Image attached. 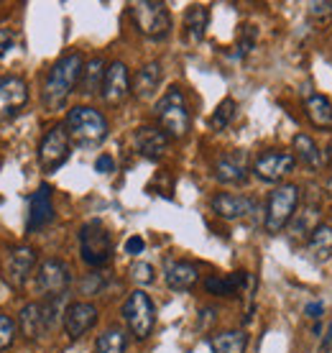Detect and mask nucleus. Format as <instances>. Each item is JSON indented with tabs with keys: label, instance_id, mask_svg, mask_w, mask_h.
<instances>
[{
	"label": "nucleus",
	"instance_id": "obj_31",
	"mask_svg": "<svg viewBox=\"0 0 332 353\" xmlns=\"http://www.w3.org/2000/svg\"><path fill=\"white\" fill-rule=\"evenodd\" d=\"M236 113H238V103L233 100V97H225V100H222V103H220V105L215 108L210 125L215 128V131H225L227 125L233 123Z\"/></svg>",
	"mask_w": 332,
	"mask_h": 353
},
{
	"label": "nucleus",
	"instance_id": "obj_21",
	"mask_svg": "<svg viewBox=\"0 0 332 353\" xmlns=\"http://www.w3.org/2000/svg\"><path fill=\"white\" fill-rule=\"evenodd\" d=\"M161 77H164V72H161V64L158 62L143 64V67L136 72V77H133L131 92L138 97V100H151V97L156 95L158 85H161Z\"/></svg>",
	"mask_w": 332,
	"mask_h": 353
},
{
	"label": "nucleus",
	"instance_id": "obj_17",
	"mask_svg": "<svg viewBox=\"0 0 332 353\" xmlns=\"http://www.w3.org/2000/svg\"><path fill=\"white\" fill-rule=\"evenodd\" d=\"M54 218V203H52V187L41 185L31 194L28 200V218H26V228L28 233H36L44 225H49Z\"/></svg>",
	"mask_w": 332,
	"mask_h": 353
},
{
	"label": "nucleus",
	"instance_id": "obj_7",
	"mask_svg": "<svg viewBox=\"0 0 332 353\" xmlns=\"http://www.w3.org/2000/svg\"><path fill=\"white\" fill-rule=\"evenodd\" d=\"M123 320L131 330V336L146 341L156 327V305L143 290L131 292L128 300L123 302Z\"/></svg>",
	"mask_w": 332,
	"mask_h": 353
},
{
	"label": "nucleus",
	"instance_id": "obj_5",
	"mask_svg": "<svg viewBox=\"0 0 332 353\" xmlns=\"http://www.w3.org/2000/svg\"><path fill=\"white\" fill-rule=\"evenodd\" d=\"M131 18L136 28L146 39H154V41H161L169 36L172 31V16H169V8L161 0H138V3H131Z\"/></svg>",
	"mask_w": 332,
	"mask_h": 353
},
{
	"label": "nucleus",
	"instance_id": "obj_18",
	"mask_svg": "<svg viewBox=\"0 0 332 353\" xmlns=\"http://www.w3.org/2000/svg\"><path fill=\"white\" fill-rule=\"evenodd\" d=\"M212 210L222 221H240L248 212L256 210V200L236 192H220L212 197Z\"/></svg>",
	"mask_w": 332,
	"mask_h": 353
},
{
	"label": "nucleus",
	"instance_id": "obj_32",
	"mask_svg": "<svg viewBox=\"0 0 332 353\" xmlns=\"http://www.w3.org/2000/svg\"><path fill=\"white\" fill-rule=\"evenodd\" d=\"M18 333V323L10 315H0V353L8 351Z\"/></svg>",
	"mask_w": 332,
	"mask_h": 353
},
{
	"label": "nucleus",
	"instance_id": "obj_2",
	"mask_svg": "<svg viewBox=\"0 0 332 353\" xmlns=\"http://www.w3.org/2000/svg\"><path fill=\"white\" fill-rule=\"evenodd\" d=\"M64 128L70 133V139L74 146L79 149H95L107 139V118L100 110L90 105H77L72 108L67 121H64Z\"/></svg>",
	"mask_w": 332,
	"mask_h": 353
},
{
	"label": "nucleus",
	"instance_id": "obj_22",
	"mask_svg": "<svg viewBox=\"0 0 332 353\" xmlns=\"http://www.w3.org/2000/svg\"><path fill=\"white\" fill-rule=\"evenodd\" d=\"M164 279L174 292H187L197 284L200 272H197V266L189 264V261H172V264L166 266Z\"/></svg>",
	"mask_w": 332,
	"mask_h": 353
},
{
	"label": "nucleus",
	"instance_id": "obj_38",
	"mask_svg": "<svg viewBox=\"0 0 332 353\" xmlns=\"http://www.w3.org/2000/svg\"><path fill=\"white\" fill-rule=\"evenodd\" d=\"M309 13L315 18H324L332 13V3L330 0H322V3H309Z\"/></svg>",
	"mask_w": 332,
	"mask_h": 353
},
{
	"label": "nucleus",
	"instance_id": "obj_15",
	"mask_svg": "<svg viewBox=\"0 0 332 353\" xmlns=\"http://www.w3.org/2000/svg\"><path fill=\"white\" fill-rule=\"evenodd\" d=\"M97 323V307L92 302H72L64 310V333L70 341H79Z\"/></svg>",
	"mask_w": 332,
	"mask_h": 353
},
{
	"label": "nucleus",
	"instance_id": "obj_35",
	"mask_svg": "<svg viewBox=\"0 0 332 353\" xmlns=\"http://www.w3.org/2000/svg\"><path fill=\"white\" fill-rule=\"evenodd\" d=\"M13 44H16V36H13V31L6 26H0V57H6V54L13 49Z\"/></svg>",
	"mask_w": 332,
	"mask_h": 353
},
{
	"label": "nucleus",
	"instance_id": "obj_39",
	"mask_svg": "<svg viewBox=\"0 0 332 353\" xmlns=\"http://www.w3.org/2000/svg\"><path fill=\"white\" fill-rule=\"evenodd\" d=\"M100 290V274H90L87 279L82 282V294H92Z\"/></svg>",
	"mask_w": 332,
	"mask_h": 353
},
{
	"label": "nucleus",
	"instance_id": "obj_19",
	"mask_svg": "<svg viewBox=\"0 0 332 353\" xmlns=\"http://www.w3.org/2000/svg\"><path fill=\"white\" fill-rule=\"evenodd\" d=\"M169 136H166L161 128L156 125H141L138 131L133 133V143H136V151H138L141 157H146V159L156 161L161 159L169 149Z\"/></svg>",
	"mask_w": 332,
	"mask_h": 353
},
{
	"label": "nucleus",
	"instance_id": "obj_40",
	"mask_svg": "<svg viewBox=\"0 0 332 353\" xmlns=\"http://www.w3.org/2000/svg\"><path fill=\"white\" fill-rule=\"evenodd\" d=\"M307 318H312V320H317V318H322V312H324V305L322 302H309L307 305Z\"/></svg>",
	"mask_w": 332,
	"mask_h": 353
},
{
	"label": "nucleus",
	"instance_id": "obj_41",
	"mask_svg": "<svg viewBox=\"0 0 332 353\" xmlns=\"http://www.w3.org/2000/svg\"><path fill=\"white\" fill-rule=\"evenodd\" d=\"M317 353H332V323L327 325V330H324L322 343H320V351Z\"/></svg>",
	"mask_w": 332,
	"mask_h": 353
},
{
	"label": "nucleus",
	"instance_id": "obj_27",
	"mask_svg": "<svg viewBox=\"0 0 332 353\" xmlns=\"http://www.w3.org/2000/svg\"><path fill=\"white\" fill-rule=\"evenodd\" d=\"M294 149H297L299 161H304L309 169H322L324 167V154L307 133H297L294 136Z\"/></svg>",
	"mask_w": 332,
	"mask_h": 353
},
{
	"label": "nucleus",
	"instance_id": "obj_33",
	"mask_svg": "<svg viewBox=\"0 0 332 353\" xmlns=\"http://www.w3.org/2000/svg\"><path fill=\"white\" fill-rule=\"evenodd\" d=\"M256 39H258V31H256V26H248V23H245V26L240 28V39H238V52H236L238 59H243L245 54L253 49Z\"/></svg>",
	"mask_w": 332,
	"mask_h": 353
},
{
	"label": "nucleus",
	"instance_id": "obj_13",
	"mask_svg": "<svg viewBox=\"0 0 332 353\" xmlns=\"http://www.w3.org/2000/svg\"><path fill=\"white\" fill-rule=\"evenodd\" d=\"M28 103V85L16 74L0 77V121L16 118Z\"/></svg>",
	"mask_w": 332,
	"mask_h": 353
},
{
	"label": "nucleus",
	"instance_id": "obj_16",
	"mask_svg": "<svg viewBox=\"0 0 332 353\" xmlns=\"http://www.w3.org/2000/svg\"><path fill=\"white\" fill-rule=\"evenodd\" d=\"M215 179L220 185H243L248 179V157L245 151H227L215 161Z\"/></svg>",
	"mask_w": 332,
	"mask_h": 353
},
{
	"label": "nucleus",
	"instance_id": "obj_20",
	"mask_svg": "<svg viewBox=\"0 0 332 353\" xmlns=\"http://www.w3.org/2000/svg\"><path fill=\"white\" fill-rule=\"evenodd\" d=\"M251 287H256L253 276L248 272H236L227 274V276H207L205 279V290L218 297H236L240 292H248Z\"/></svg>",
	"mask_w": 332,
	"mask_h": 353
},
{
	"label": "nucleus",
	"instance_id": "obj_1",
	"mask_svg": "<svg viewBox=\"0 0 332 353\" xmlns=\"http://www.w3.org/2000/svg\"><path fill=\"white\" fill-rule=\"evenodd\" d=\"M82 70H85V59H82L79 52L64 54L59 62H54V67L46 74L44 92H41L46 110H61V108L67 105L70 95L79 85Z\"/></svg>",
	"mask_w": 332,
	"mask_h": 353
},
{
	"label": "nucleus",
	"instance_id": "obj_25",
	"mask_svg": "<svg viewBox=\"0 0 332 353\" xmlns=\"http://www.w3.org/2000/svg\"><path fill=\"white\" fill-rule=\"evenodd\" d=\"M245 348H248L245 330H222L210 338L212 353H245Z\"/></svg>",
	"mask_w": 332,
	"mask_h": 353
},
{
	"label": "nucleus",
	"instance_id": "obj_34",
	"mask_svg": "<svg viewBox=\"0 0 332 353\" xmlns=\"http://www.w3.org/2000/svg\"><path fill=\"white\" fill-rule=\"evenodd\" d=\"M131 279L136 284H151L154 279H156V274H154V266L146 264V261H136V264L131 266Z\"/></svg>",
	"mask_w": 332,
	"mask_h": 353
},
{
	"label": "nucleus",
	"instance_id": "obj_30",
	"mask_svg": "<svg viewBox=\"0 0 332 353\" xmlns=\"http://www.w3.org/2000/svg\"><path fill=\"white\" fill-rule=\"evenodd\" d=\"M125 345H128V338L121 327H107L105 333L97 338L95 353H125Z\"/></svg>",
	"mask_w": 332,
	"mask_h": 353
},
{
	"label": "nucleus",
	"instance_id": "obj_36",
	"mask_svg": "<svg viewBox=\"0 0 332 353\" xmlns=\"http://www.w3.org/2000/svg\"><path fill=\"white\" fill-rule=\"evenodd\" d=\"M143 248H146V241L141 239V236H131V239L125 241V254H131V256L143 254Z\"/></svg>",
	"mask_w": 332,
	"mask_h": 353
},
{
	"label": "nucleus",
	"instance_id": "obj_11",
	"mask_svg": "<svg viewBox=\"0 0 332 353\" xmlns=\"http://www.w3.org/2000/svg\"><path fill=\"white\" fill-rule=\"evenodd\" d=\"M36 264H39L36 248L23 246V243L10 246L8 251H6V256H3V279H6L13 290H21V287H26L28 276L34 274Z\"/></svg>",
	"mask_w": 332,
	"mask_h": 353
},
{
	"label": "nucleus",
	"instance_id": "obj_24",
	"mask_svg": "<svg viewBox=\"0 0 332 353\" xmlns=\"http://www.w3.org/2000/svg\"><path fill=\"white\" fill-rule=\"evenodd\" d=\"M207 26H210V10L205 6H192V8L184 13V34H187V41L192 44H200L205 34H207Z\"/></svg>",
	"mask_w": 332,
	"mask_h": 353
},
{
	"label": "nucleus",
	"instance_id": "obj_10",
	"mask_svg": "<svg viewBox=\"0 0 332 353\" xmlns=\"http://www.w3.org/2000/svg\"><path fill=\"white\" fill-rule=\"evenodd\" d=\"M72 154V139L64 125H54L44 133V139L39 143V164L46 174L56 172L59 167L67 164Z\"/></svg>",
	"mask_w": 332,
	"mask_h": 353
},
{
	"label": "nucleus",
	"instance_id": "obj_4",
	"mask_svg": "<svg viewBox=\"0 0 332 353\" xmlns=\"http://www.w3.org/2000/svg\"><path fill=\"white\" fill-rule=\"evenodd\" d=\"M79 254L87 266H105L113 259V233L103 221H90L79 228Z\"/></svg>",
	"mask_w": 332,
	"mask_h": 353
},
{
	"label": "nucleus",
	"instance_id": "obj_8",
	"mask_svg": "<svg viewBox=\"0 0 332 353\" xmlns=\"http://www.w3.org/2000/svg\"><path fill=\"white\" fill-rule=\"evenodd\" d=\"M299 197H302V194H299L297 185H279L269 194L263 225H266V230H269L271 236L281 233V230L291 223V218H294V212H297V208H299Z\"/></svg>",
	"mask_w": 332,
	"mask_h": 353
},
{
	"label": "nucleus",
	"instance_id": "obj_29",
	"mask_svg": "<svg viewBox=\"0 0 332 353\" xmlns=\"http://www.w3.org/2000/svg\"><path fill=\"white\" fill-rule=\"evenodd\" d=\"M320 225V205H304L299 208L297 218L291 223V236L294 239H304V236H312V230Z\"/></svg>",
	"mask_w": 332,
	"mask_h": 353
},
{
	"label": "nucleus",
	"instance_id": "obj_26",
	"mask_svg": "<svg viewBox=\"0 0 332 353\" xmlns=\"http://www.w3.org/2000/svg\"><path fill=\"white\" fill-rule=\"evenodd\" d=\"M307 248H309V254H312L315 261H327L332 256V225L320 223L312 230L309 241H307Z\"/></svg>",
	"mask_w": 332,
	"mask_h": 353
},
{
	"label": "nucleus",
	"instance_id": "obj_42",
	"mask_svg": "<svg viewBox=\"0 0 332 353\" xmlns=\"http://www.w3.org/2000/svg\"><path fill=\"white\" fill-rule=\"evenodd\" d=\"M327 190L332 192V172H330V176H327Z\"/></svg>",
	"mask_w": 332,
	"mask_h": 353
},
{
	"label": "nucleus",
	"instance_id": "obj_6",
	"mask_svg": "<svg viewBox=\"0 0 332 353\" xmlns=\"http://www.w3.org/2000/svg\"><path fill=\"white\" fill-rule=\"evenodd\" d=\"M59 315V300H44V302H28L18 312V330L28 341L52 333Z\"/></svg>",
	"mask_w": 332,
	"mask_h": 353
},
{
	"label": "nucleus",
	"instance_id": "obj_37",
	"mask_svg": "<svg viewBox=\"0 0 332 353\" xmlns=\"http://www.w3.org/2000/svg\"><path fill=\"white\" fill-rule=\"evenodd\" d=\"M113 169H115V159L110 157V154H103V157H97L95 172H100V174H110Z\"/></svg>",
	"mask_w": 332,
	"mask_h": 353
},
{
	"label": "nucleus",
	"instance_id": "obj_9",
	"mask_svg": "<svg viewBox=\"0 0 332 353\" xmlns=\"http://www.w3.org/2000/svg\"><path fill=\"white\" fill-rule=\"evenodd\" d=\"M72 284V269L61 259H46L36 272V292L44 300H61Z\"/></svg>",
	"mask_w": 332,
	"mask_h": 353
},
{
	"label": "nucleus",
	"instance_id": "obj_28",
	"mask_svg": "<svg viewBox=\"0 0 332 353\" xmlns=\"http://www.w3.org/2000/svg\"><path fill=\"white\" fill-rule=\"evenodd\" d=\"M304 110L309 121L317 128H332V103L324 95H309L304 103Z\"/></svg>",
	"mask_w": 332,
	"mask_h": 353
},
{
	"label": "nucleus",
	"instance_id": "obj_12",
	"mask_svg": "<svg viewBox=\"0 0 332 353\" xmlns=\"http://www.w3.org/2000/svg\"><path fill=\"white\" fill-rule=\"evenodd\" d=\"M297 164V157L291 151H279V149H269L258 154L253 161V174L261 179V182H269V185H276L281 182L287 174H291V169Z\"/></svg>",
	"mask_w": 332,
	"mask_h": 353
},
{
	"label": "nucleus",
	"instance_id": "obj_3",
	"mask_svg": "<svg viewBox=\"0 0 332 353\" xmlns=\"http://www.w3.org/2000/svg\"><path fill=\"white\" fill-rule=\"evenodd\" d=\"M154 115H156L161 131H164L169 139H184V136L189 133L192 115H189L184 92L179 88H169L164 95L158 97L156 108H154Z\"/></svg>",
	"mask_w": 332,
	"mask_h": 353
},
{
	"label": "nucleus",
	"instance_id": "obj_14",
	"mask_svg": "<svg viewBox=\"0 0 332 353\" xmlns=\"http://www.w3.org/2000/svg\"><path fill=\"white\" fill-rule=\"evenodd\" d=\"M131 74H128V67L123 62H110L105 70V80H103V90L100 95L107 105H123L125 97L131 95Z\"/></svg>",
	"mask_w": 332,
	"mask_h": 353
},
{
	"label": "nucleus",
	"instance_id": "obj_23",
	"mask_svg": "<svg viewBox=\"0 0 332 353\" xmlns=\"http://www.w3.org/2000/svg\"><path fill=\"white\" fill-rule=\"evenodd\" d=\"M105 59L103 57H95V59H90L87 64H85V70H82V77H79V92L82 95L92 97L95 92H100L103 90V80H105Z\"/></svg>",
	"mask_w": 332,
	"mask_h": 353
}]
</instances>
